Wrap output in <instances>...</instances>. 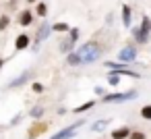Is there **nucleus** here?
<instances>
[{"mask_svg":"<svg viewBox=\"0 0 151 139\" xmlns=\"http://www.w3.org/2000/svg\"><path fill=\"white\" fill-rule=\"evenodd\" d=\"M101 46L97 44V42H87V44H83L79 50H77V54L81 56V64H89V62H95L99 56H101Z\"/></svg>","mask_w":151,"mask_h":139,"instance_id":"nucleus-1","label":"nucleus"},{"mask_svg":"<svg viewBox=\"0 0 151 139\" xmlns=\"http://www.w3.org/2000/svg\"><path fill=\"white\" fill-rule=\"evenodd\" d=\"M149 33H151V19H149V17H143L141 27H134V29H132V35H134V40H137V44H147Z\"/></svg>","mask_w":151,"mask_h":139,"instance_id":"nucleus-2","label":"nucleus"},{"mask_svg":"<svg viewBox=\"0 0 151 139\" xmlns=\"http://www.w3.org/2000/svg\"><path fill=\"white\" fill-rule=\"evenodd\" d=\"M137 98V91L130 89V91H118V93H106L104 96V102H126V100H132Z\"/></svg>","mask_w":151,"mask_h":139,"instance_id":"nucleus-3","label":"nucleus"},{"mask_svg":"<svg viewBox=\"0 0 151 139\" xmlns=\"http://www.w3.org/2000/svg\"><path fill=\"white\" fill-rule=\"evenodd\" d=\"M85 120H77V122H73L70 127H66V129H62L60 133H56V135H52L50 139H70V137H75V131L83 125Z\"/></svg>","mask_w":151,"mask_h":139,"instance_id":"nucleus-4","label":"nucleus"},{"mask_svg":"<svg viewBox=\"0 0 151 139\" xmlns=\"http://www.w3.org/2000/svg\"><path fill=\"white\" fill-rule=\"evenodd\" d=\"M118 58H120L122 62H132V60L137 58V50H134L132 46H126V48H122V50L118 52Z\"/></svg>","mask_w":151,"mask_h":139,"instance_id":"nucleus-5","label":"nucleus"},{"mask_svg":"<svg viewBox=\"0 0 151 139\" xmlns=\"http://www.w3.org/2000/svg\"><path fill=\"white\" fill-rule=\"evenodd\" d=\"M17 21H19L23 27H27V25H31V23H33V13H31V11H23V13L19 15V19H17Z\"/></svg>","mask_w":151,"mask_h":139,"instance_id":"nucleus-6","label":"nucleus"},{"mask_svg":"<svg viewBox=\"0 0 151 139\" xmlns=\"http://www.w3.org/2000/svg\"><path fill=\"white\" fill-rule=\"evenodd\" d=\"M48 33H50V25H48V23H44V25H42V29H40V35H37V40H35V44H33V48H35V50H37L40 42H44V40L48 38Z\"/></svg>","mask_w":151,"mask_h":139,"instance_id":"nucleus-7","label":"nucleus"},{"mask_svg":"<svg viewBox=\"0 0 151 139\" xmlns=\"http://www.w3.org/2000/svg\"><path fill=\"white\" fill-rule=\"evenodd\" d=\"M29 46V35H25V33H21L17 40H15V48L17 50H25Z\"/></svg>","mask_w":151,"mask_h":139,"instance_id":"nucleus-8","label":"nucleus"},{"mask_svg":"<svg viewBox=\"0 0 151 139\" xmlns=\"http://www.w3.org/2000/svg\"><path fill=\"white\" fill-rule=\"evenodd\" d=\"M128 133H130V129H128V127L114 129V131H112V139H126V137H128Z\"/></svg>","mask_w":151,"mask_h":139,"instance_id":"nucleus-9","label":"nucleus"},{"mask_svg":"<svg viewBox=\"0 0 151 139\" xmlns=\"http://www.w3.org/2000/svg\"><path fill=\"white\" fill-rule=\"evenodd\" d=\"M130 21H132V13H130V7H122V23L126 27H130Z\"/></svg>","mask_w":151,"mask_h":139,"instance_id":"nucleus-10","label":"nucleus"},{"mask_svg":"<svg viewBox=\"0 0 151 139\" xmlns=\"http://www.w3.org/2000/svg\"><path fill=\"white\" fill-rule=\"evenodd\" d=\"M66 62H68L70 67H77V64H81V56H79L77 52H73V50H70V52L66 54Z\"/></svg>","mask_w":151,"mask_h":139,"instance_id":"nucleus-11","label":"nucleus"},{"mask_svg":"<svg viewBox=\"0 0 151 139\" xmlns=\"http://www.w3.org/2000/svg\"><path fill=\"white\" fill-rule=\"evenodd\" d=\"M29 75H31V71H27V73H23L21 77H17L15 81H11V85H9V87H19V85H23V83H25V81L29 79Z\"/></svg>","mask_w":151,"mask_h":139,"instance_id":"nucleus-12","label":"nucleus"},{"mask_svg":"<svg viewBox=\"0 0 151 139\" xmlns=\"http://www.w3.org/2000/svg\"><path fill=\"white\" fill-rule=\"evenodd\" d=\"M68 29H70V27H68L66 23H54V25H52V31H58V33H66Z\"/></svg>","mask_w":151,"mask_h":139,"instance_id":"nucleus-13","label":"nucleus"},{"mask_svg":"<svg viewBox=\"0 0 151 139\" xmlns=\"http://www.w3.org/2000/svg\"><path fill=\"white\" fill-rule=\"evenodd\" d=\"M73 48H75V42H70L68 38H66V40H64V42L60 44V50H62V52H70Z\"/></svg>","mask_w":151,"mask_h":139,"instance_id":"nucleus-14","label":"nucleus"},{"mask_svg":"<svg viewBox=\"0 0 151 139\" xmlns=\"http://www.w3.org/2000/svg\"><path fill=\"white\" fill-rule=\"evenodd\" d=\"M42 131H46V125H35V127H31V131H29V137L33 139V137H37V133H42Z\"/></svg>","mask_w":151,"mask_h":139,"instance_id":"nucleus-15","label":"nucleus"},{"mask_svg":"<svg viewBox=\"0 0 151 139\" xmlns=\"http://www.w3.org/2000/svg\"><path fill=\"white\" fill-rule=\"evenodd\" d=\"M141 118L151 120V104H147V106H143V108H141Z\"/></svg>","mask_w":151,"mask_h":139,"instance_id":"nucleus-16","label":"nucleus"},{"mask_svg":"<svg viewBox=\"0 0 151 139\" xmlns=\"http://www.w3.org/2000/svg\"><path fill=\"white\" fill-rule=\"evenodd\" d=\"M42 114H44V108H42V106H35V108L29 110V116H31V118H40Z\"/></svg>","mask_w":151,"mask_h":139,"instance_id":"nucleus-17","label":"nucleus"},{"mask_svg":"<svg viewBox=\"0 0 151 139\" xmlns=\"http://www.w3.org/2000/svg\"><path fill=\"white\" fill-rule=\"evenodd\" d=\"M93 104H95V102H87V104H81V106H77V108H75L73 112H77V114H79V112H85V110L93 108Z\"/></svg>","mask_w":151,"mask_h":139,"instance_id":"nucleus-18","label":"nucleus"},{"mask_svg":"<svg viewBox=\"0 0 151 139\" xmlns=\"http://www.w3.org/2000/svg\"><path fill=\"white\" fill-rule=\"evenodd\" d=\"M46 13H48V7L44 2H37V15L40 17H46Z\"/></svg>","mask_w":151,"mask_h":139,"instance_id":"nucleus-19","label":"nucleus"},{"mask_svg":"<svg viewBox=\"0 0 151 139\" xmlns=\"http://www.w3.org/2000/svg\"><path fill=\"white\" fill-rule=\"evenodd\" d=\"M110 122V118H104V120H97L95 125H93V131H99V129H104L106 125Z\"/></svg>","mask_w":151,"mask_h":139,"instance_id":"nucleus-20","label":"nucleus"},{"mask_svg":"<svg viewBox=\"0 0 151 139\" xmlns=\"http://www.w3.org/2000/svg\"><path fill=\"white\" fill-rule=\"evenodd\" d=\"M9 23H11V19H9V17H6V15H4V17H2V19H0V31H4V29H6V27H9Z\"/></svg>","mask_w":151,"mask_h":139,"instance_id":"nucleus-21","label":"nucleus"},{"mask_svg":"<svg viewBox=\"0 0 151 139\" xmlns=\"http://www.w3.org/2000/svg\"><path fill=\"white\" fill-rule=\"evenodd\" d=\"M130 139H145V133L143 131H134V133H128Z\"/></svg>","mask_w":151,"mask_h":139,"instance_id":"nucleus-22","label":"nucleus"},{"mask_svg":"<svg viewBox=\"0 0 151 139\" xmlns=\"http://www.w3.org/2000/svg\"><path fill=\"white\" fill-rule=\"evenodd\" d=\"M31 89H33L35 93H42V91H44V85H42V83H33V85H31Z\"/></svg>","mask_w":151,"mask_h":139,"instance_id":"nucleus-23","label":"nucleus"},{"mask_svg":"<svg viewBox=\"0 0 151 139\" xmlns=\"http://www.w3.org/2000/svg\"><path fill=\"white\" fill-rule=\"evenodd\" d=\"M110 83H112V85H118V77H116V75H110Z\"/></svg>","mask_w":151,"mask_h":139,"instance_id":"nucleus-24","label":"nucleus"},{"mask_svg":"<svg viewBox=\"0 0 151 139\" xmlns=\"http://www.w3.org/2000/svg\"><path fill=\"white\" fill-rule=\"evenodd\" d=\"M27 2H31V4H33V2H37V0H27Z\"/></svg>","mask_w":151,"mask_h":139,"instance_id":"nucleus-25","label":"nucleus"},{"mask_svg":"<svg viewBox=\"0 0 151 139\" xmlns=\"http://www.w3.org/2000/svg\"><path fill=\"white\" fill-rule=\"evenodd\" d=\"M0 69H2V58H0Z\"/></svg>","mask_w":151,"mask_h":139,"instance_id":"nucleus-26","label":"nucleus"}]
</instances>
